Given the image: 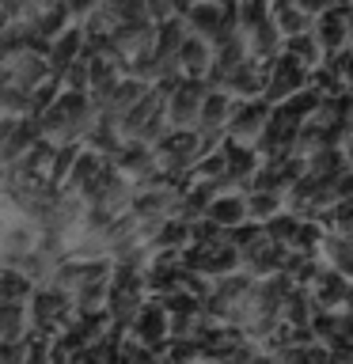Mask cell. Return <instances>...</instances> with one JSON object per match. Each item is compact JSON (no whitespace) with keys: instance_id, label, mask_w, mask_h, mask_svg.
<instances>
[{"instance_id":"obj_1","label":"cell","mask_w":353,"mask_h":364,"mask_svg":"<svg viewBox=\"0 0 353 364\" xmlns=\"http://www.w3.org/2000/svg\"><path fill=\"white\" fill-rule=\"evenodd\" d=\"M209 213L216 220H239V216H243V201H216Z\"/></svg>"}]
</instances>
